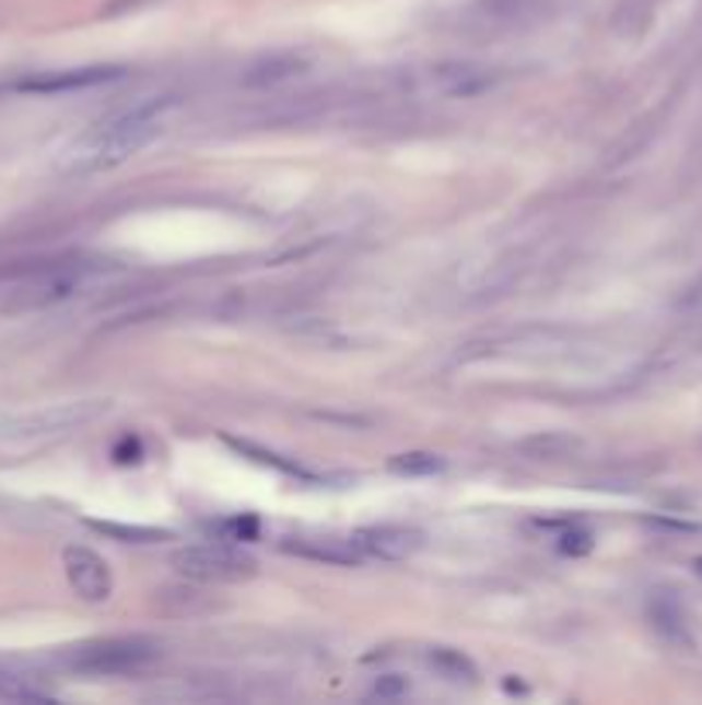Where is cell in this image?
Listing matches in <instances>:
<instances>
[{
  "instance_id": "obj_1",
  "label": "cell",
  "mask_w": 702,
  "mask_h": 705,
  "mask_svg": "<svg viewBox=\"0 0 702 705\" xmlns=\"http://www.w3.org/2000/svg\"><path fill=\"white\" fill-rule=\"evenodd\" d=\"M173 107H176L173 97H152L125 114L110 117L107 125L93 128L66 152V166L86 173V169H107V166H117V162L131 158L134 152H142L149 141H155L162 134Z\"/></svg>"
},
{
  "instance_id": "obj_2",
  "label": "cell",
  "mask_w": 702,
  "mask_h": 705,
  "mask_svg": "<svg viewBox=\"0 0 702 705\" xmlns=\"http://www.w3.org/2000/svg\"><path fill=\"white\" fill-rule=\"evenodd\" d=\"M155 661V647L142 641H101L77 647L66 665L83 674H134Z\"/></svg>"
},
{
  "instance_id": "obj_3",
  "label": "cell",
  "mask_w": 702,
  "mask_h": 705,
  "mask_svg": "<svg viewBox=\"0 0 702 705\" xmlns=\"http://www.w3.org/2000/svg\"><path fill=\"white\" fill-rule=\"evenodd\" d=\"M176 572L194 581H238L251 575V561L224 544H197L173 554Z\"/></svg>"
},
{
  "instance_id": "obj_4",
  "label": "cell",
  "mask_w": 702,
  "mask_h": 705,
  "mask_svg": "<svg viewBox=\"0 0 702 705\" xmlns=\"http://www.w3.org/2000/svg\"><path fill=\"white\" fill-rule=\"evenodd\" d=\"M62 568H66V578H69V589H73L80 599H86V602L110 599V589H114L110 568H107V561L97 551L77 548V544L66 548L62 551Z\"/></svg>"
},
{
  "instance_id": "obj_5",
  "label": "cell",
  "mask_w": 702,
  "mask_h": 705,
  "mask_svg": "<svg viewBox=\"0 0 702 705\" xmlns=\"http://www.w3.org/2000/svg\"><path fill=\"white\" fill-rule=\"evenodd\" d=\"M77 279L69 272H49V275H35L28 282H21V286L4 299V314H35V310H45L52 307V303H62L69 293H73Z\"/></svg>"
},
{
  "instance_id": "obj_6",
  "label": "cell",
  "mask_w": 702,
  "mask_h": 705,
  "mask_svg": "<svg viewBox=\"0 0 702 705\" xmlns=\"http://www.w3.org/2000/svg\"><path fill=\"white\" fill-rule=\"evenodd\" d=\"M355 544L362 554L379 557V561H403L420 548V533L403 530V527H372L355 533Z\"/></svg>"
},
{
  "instance_id": "obj_7",
  "label": "cell",
  "mask_w": 702,
  "mask_h": 705,
  "mask_svg": "<svg viewBox=\"0 0 702 705\" xmlns=\"http://www.w3.org/2000/svg\"><path fill=\"white\" fill-rule=\"evenodd\" d=\"M121 73L107 66L97 69H69V73H49V77H32V80H21L14 83V90L21 93H66V90H86V86H97L107 80H117Z\"/></svg>"
},
{
  "instance_id": "obj_8",
  "label": "cell",
  "mask_w": 702,
  "mask_h": 705,
  "mask_svg": "<svg viewBox=\"0 0 702 705\" xmlns=\"http://www.w3.org/2000/svg\"><path fill=\"white\" fill-rule=\"evenodd\" d=\"M286 551L311 557V561H324V564H359L365 554L355 544V537H314V540H293L286 544Z\"/></svg>"
},
{
  "instance_id": "obj_9",
  "label": "cell",
  "mask_w": 702,
  "mask_h": 705,
  "mask_svg": "<svg viewBox=\"0 0 702 705\" xmlns=\"http://www.w3.org/2000/svg\"><path fill=\"white\" fill-rule=\"evenodd\" d=\"M101 410H107V403H73V407H56V410H45V413H35V416H28V420H21L14 434L66 431V427H77V423L93 420Z\"/></svg>"
},
{
  "instance_id": "obj_10",
  "label": "cell",
  "mask_w": 702,
  "mask_h": 705,
  "mask_svg": "<svg viewBox=\"0 0 702 705\" xmlns=\"http://www.w3.org/2000/svg\"><path fill=\"white\" fill-rule=\"evenodd\" d=\"M300 69V59H293V56H276V59H266L262 66H255L251 69V77H248V83H276V80H286L290 73H296Z\"/></svg>"
},
{
  "instance_id": "obj_11",
  "label": "cell",
  "mask_w": 702,
  "mask_h": 705,
  "mask_svg": "<svg viewBox=\"0 0 702 705\" xmlns=\"http://www.w3.org/2000/svg\"><path fill=\"white\" fill-rule=\"evenodd\" d=\"M0 698H8V702H35V698H49V692L35 689L32 681L17 678L11 671H0Z\"/></svg>"
},
{
  "instance_id": "obj_12",
  "label": "cell",
  "mask_w": 702,
  "mask_h": 705,
  "mask_svg": "<svg viewBox=\"0 0 702 705\" xmlns=\"http://www.w3.org/2000/svg\"><path fill=\"white\" fill-rule=\"evenodd\" d=\"M396 468H403V472H434L441 461H434L431 455H410L407 461H396Z\"/></svg>"
},
{
  "instance_id": "obj_13",
  "label": "cell",
  "mask_w": 702,
  "mask_h": 705,
  "mask_svg": "<svg viewBox=\"0 0 702 705\" xmlns=\"http://www.w3.org/2000/svg\"><path fill=\"white\" fill-rule=\"evenodd\" d=\"M695 572L702 575V557H695Z\"/></svg>"
}]
</instances>
